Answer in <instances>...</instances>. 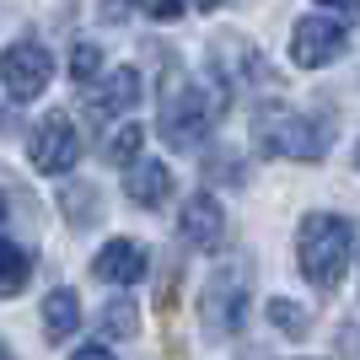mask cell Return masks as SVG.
Returning <instances> with one entry per match:
<instances>
[{
	"label": "cell",
	"instance_id": "obj_20",
	"mask_svg": "<svg viewBox=\"0 0 360 360\" xmlns=\"http://www.w3.org/2000/svg\"><path fill=\"white\" fill-rule=\"evenodd\" d=\"M135 6H140L146 16H156V22H178L188 0H135Z\"/></svg>",
	"mask_w": 360,
	"mask_h": 360
},
{
	"label": "cell",
	"instance_id": "obj_3",
	"mask_svg": "<svg viewBox=\"0 0 360 360\" xmlns=\"http://www.w3.org/2000/svg\"><path fill=\"white\" fill-rule=\"evenodd\" d=\"M226 108V86H183L178 97H167L156 113V129L172 150H199V140L215 129Z\"/></svg>",
	"mask_w": 360,
	"mask_h": 360
},
{
	"label": "cell",
	"instance_id": "obj_14",
	"mask_svg": "<svg viewBox=\"0 0 360 360\" xmlns=\"http://www.w3.org/2000/svg\"><path fill=\"white\" fill-rule=\"evenodd\" d=\"M97 328L108 333V339H135L140 333V317H135V307H129V296H108L103 301V312H97Z\"/></svg>",
	"mask_w": 360,
	"mask_h": 360
},
{
	"label": "cell",
	"instance_id": "obj_9",
	"mask_svg": "<svg viewBox=\"0 0 360 360\" xmlns=\"http://www.w3.org/2000/svg\"><path fill=\"white\" fill-rule=\"evenodd\" d=\"M91 274H97V280H103V285H135L140 274H146V248H140L135 237H113L103 248V253L91 258Z\"/></svg>",
	"mask_w": 360,
	"mask_h": 360
},
{
	"label": "cell",
	"instance_id": "obj_26",
	"mask_svg": "<svg viewBox=\"0 0 360 360\" xmlns=\"http://www.w3.org/2000/svg\"><path fill=\"white\" fill-rule=\"evenodd\" d=\"M0 215H6V205H0Z\"/></svg>",
	"mask_w": 360,
	"mask_h": 360
},
{
	"label": "cell",
	"instance_id": "obj_23",
	"mask_svg": "<svg viewBox=\"0 0 360 360\" xmlns=\"http://www.w3.org/2000/svg\"><path fill=\"white\" fill-rule=\"evenodd\" d=\"M194 6H199V11H210V6H215V0H194Z\"/></svg>",
	"mask_w": 360,
	"mask_h": 360
},
{
	"label": "cell",
	"instance_id": "obj_17",
	"mask_svg": "<svg viewBox=\"0 0 360 360\" xmlns=\"http://www.w3.org/2000/svg\"><path fill=\"white\" fill-rule=\"evenodd\" d=\"M140 140H146V135H140V124H124L119 135H108V162H124V167H129L140 156Z\"/></svg>",
	"mask_w": 360,
	"mask_h": 360
},
{
	"label": "cell",
	"instance_id": "obj_19",
	"mask_svg": "<svg viewBox=\"0 0 360 360\" xmlns=\"http://www.w3.org/2000/svg\"><path fill=\"white\" fill-rule=\"evenodd\" d=\"M97 70H103V54H97V44H75V49H70V75H75V81H91Z\"/></svg>",
	"mask_w": 360,
	"mask_h": 360
},
{
	"label": "cell",
	"instance_id": "obj_2",
	"mask_svg": "<svg viewBox=\"0 0 360 360\" xmlns=\"http://www.w3.org/2000/svg\"><path fill=\"white\" fill-rule=\"evenodd\" d=\"M349 253H355V231H349L345 215L317 210V215H307V221H301V231H296V258H301V274H307L317 290H333L339 280H345Z\"/></svg>",
	"mask_w": 360,
	"mask_h": 360
},
{
	"label": "cell",
	"instance_id": "obj_16",
	"mask_svg": "<svg viewBox=\"0 0 360 360\" xmlns=\"http://www.w3.org/2000/svg\"><path fill=\"white\" fill-rule=\"evenodd\" d=\"M60 210H65V221H97V188H86V183H75V188H65L60 194Z\"/></svg>",
	"mask_w": 360,
	"mask_h": 360
},
{
	"label": "cell",
	"instance_id": "obj_24",
	"mask_svg": "<svg viewBox=\"0 0 360 360\" xmlns=\"http://www.w3.org/2000/svg\"><path fill=\"white\" fill-rule=\"evenodd\" d=\"M0 360H16V355H11V349H6V345H0Z\"/></svg>",
	"mask_w": 360,
	"mask_h": 360
},
{
	"label": "cell",
	"instance_id": "obj_7",
	"mask_svg": "<svg viewBox=\"0 0 360 360\" xmlns=\"http://www.w3.org/2000/svg\"><path fill=\"white\" fill-rule=\"evenodd\" d=\"M349 44V32L333 22V16H301L296 32H290V60L301 65V70H317V65L339 60Z\"/></svg>",
	"mask_w": 360,
	"mask_h": 360
},
{
	"label": "cell",
	"instance_id": "obj_25",
	"mask_svg": "<svg viewBox=\"0 0 360 360\" xmlns=\"http://www.w3.org/2000/svg\"><path fill=\"white\" fill-rule=\"evenodd\" d=\"M0 129H6V113H0Z\"/></svg>",
	"mask_w": 360,
	"mask_h": 360
},
{
	"label": "cell",
	"instance_id": "obj_21",
	"mask_svg": "<svg viewBox=\"0 0 360 360\" xmlns=\"http://www.w3.org/2000/svg\"><path fill=\"white\" fill-rule=\"evenodd\" d=\"M317 6H328V11H345V16H360V0H317Z\"/></svg>",
	"mask_w": 360,
	"mask_h": 360
},
{
	"label": "cell",
	"instance_id": "obj_10",
	"mask_svg": "<svg viewBox=\"0 0 360 360\" xmlns=\"http://www.w3.org/2000/svg\"><path fill=\"white\" fill-rule=\"evenodd\" d=\"M178 231H183V242H188V248L215 253V248H221V231H226L221 205H215L210 194H194L188 205H183V215H178Z\"/></svg>",
	"mask_w": 360,
	"mask_h": 360
},
{
	"label": "cell",
	"instance_id": "obj_4",
	"mask_svg": "<svg viewBox=\"0 0 360 360\" xmlns=\"http://www.w3.org/2000/svg\"><path fill=\"white\" fill-rule=\"evenodd\" d=\"M248 274H253L248 258H226L221 269L205 280V290H199V317H205V328L215 339L242 328V317H248Z\"/></svg>",
	"mask_w": 360,
	"mask_h": 360
},
{
	"label": "cell",
	"instance_id": "obj_18",
	"mask_svg": "<svg viewBox=\"0 0 360 360\" xmlns=\"http://www.w3.org/2000/svg\"><path fill=\"white\" fill-rule=\"evenodd\" d=\"M231 156H237V150H210V156H205V172L221 178V183H248V167L231 162Z\"/></svg>",
	"mask_w": 360,
	"mask_h": 360
},
{
	"label": "cell",
	"instance_id": "obj_8",
	"mask_svg": "<svg viewBox=\"0 0 360 360\" xmlns=\"http://www.w3.org/2000/svg\"><path fill=\"white\" fill-rule=\"evenodd\" d=\"M140 103V70H129V65H119V70H108L97 86L86 91V113L91 124H108V119H119V113H129V108Z\"/></svg>",
	"mask_w": 360,
	"mask_h": 360
},
{
	"label": "cell",
	"instance_id": "obj_12",
	"mask_svg": "<svg viewBox=\"0 0 360 360\" xmlns=\"http://www.w3.org/2000/svg\"><path fill=\"white\" fill-rule=\"evenodd\" d=\"M75 323H81V301L70 290H49L44 296V339L49 345H65L75 333Z\"/></svg>",
	"mask_w": 360,
	"mask_h": 360
},
{
	"label": "cell",
	"instance_id": "obj_15",
	"mask_svg": "<svg viewBox=\"0 0 360 360\" xmlns=\"http://www.w3.org/2000/svg\"><path fill=\"white\" fill-rule=\"evenodd\" d=\"M269 323H274L280 333H290V339H301L312 317H307V307H301V301H285V296H274V301H269Z\"/></svg>",
	"mask_w": 360,
	"mask_h": 360
},
{
	"label": "cell",
	"instance_id": "obj_11",
	"mask_svg": "<svg viewBox=\"0 0 360 360\" xmlns=\"http://www.w3.org/2000/svg\"><path fill=\"white\" fill-rule=\"evenodd\" d=\"M124 194L135 199L140 210H156V205L172 194V172H167V162H156V156H135L129 172H124Z\"/></svg>",
	"mask_w": 360,
	"mask_h": 360
},
{
	"label": "cell",
	"instance_id": "obj_5",
	"mask_svg": "<svg viewBox=\"0 0 360 360\" xmlns=\"http://www.w3.org/2000/svg\"><path fill=\"white\" fill-rule=\"evenodd\" d=\"M0 81L11 91L16 103H32V97H44V86L54 81V60H49V49L38 38H16L6 54H0Z\"/></svg>",
	"mask_w": 360,
	"mask_h": 360
},
{
	"label": "cell",
	"instance_id": "obj_22",
	"mask_svg": "<svg viewBox=\"0 0 360 360\" xmlns=\"http://www.w3.org/2000/svg\"><path fill=\"white\" fill-rule=\"evenodd\" d=\"M70 360H113V355H108V349L103 345H86V349H75V355Z\"/></svg>",
	"mask_w": 360,
	"mask_h": 360
},
{
	"label": "cell",
	"instance_id": "obj_6",
	"mask_svg": "<svg viewBox=\"0 0 360 360\" xmlns=\"http://www.w3.org/2000/svg\"><path fill=\"white\" fill-rule=\"evenodd\" d=\"M27 156H32V167H38V172H49V178H65V172L81 162V135H75L70 113H49V119L32 129Z\"/></svg>",
	"mask_w": 360,
	"mask_h": 360
},
{
	"label": "cell",
	"instance_id": "obj_27",
	"mask_svg": "<svg viewBox=\"0 0 360 360\" xmlns=\"http://www.w3.org/2000/svg\"><path fill=\"white\" fill-rule=\"evenodd\" d=\"M355 162H360V156H355Z\"/></svg>",
	"mask_w": 360,
	"mask_h": 360
},
{
	"label": "cell",
	"instance_id": "obj_13",
	"mask_svg": "<svg viewBox=\"0 0 360 360\" xmlns=\"http://www.w3.org/2000/svg\"><path fill=\"white\" fill-rule=\"evenodd\" d=\"M27 280H32V253L22 248V242H6V237H0V301L16 296Z\"/></svg>",
	"mask_w": 360,
	"mask_h": 360
},
{
	"label": "cell",
	"instance_id": "obj_1",
	"mask_svg": "<svg viewBox=\"0 0 360 360\" xmlns=\"http://www.w3.org/2000/svg\"><path fill=\"white\" fill-rule=\"evenodd\" d=\"M339 135L333 113H301L285 103H264L253 113V150L264 156H290V162H323Z\"/></svg>",
	"mask_w": 360,
	"mask_h": 360
}]
</instances>
